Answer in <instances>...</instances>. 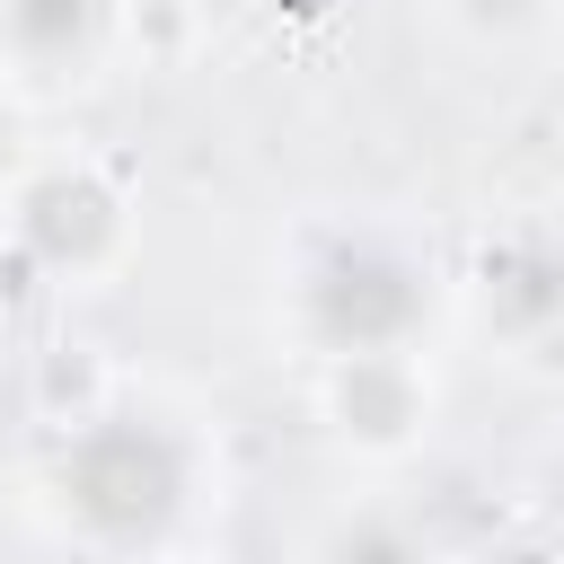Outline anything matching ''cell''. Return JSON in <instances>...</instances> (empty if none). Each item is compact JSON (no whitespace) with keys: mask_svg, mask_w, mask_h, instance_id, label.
I'll return each mask as SVG.
<instances>
[{"mask_svg":"<svg viewBox=\"0 0 564 564\" xmlns=\"http://www.w3.org/2000/svg\"><path fill=\"white\" fill-rule=\"evenodd\" d=\"M115 35V0H0V79H79Z\"/></svg>","mask_w":564,"mask_h":564,"instance_id":"3","label":"cell"},{"mask_svg":"<svg viewBox=\"0 0 564 564\" xmlns=\"http://www.w3.org/2000/svg\"><path fill=\"white\" fill-rule=\"evenodd\" d=\"M0 203H9V229H18L62 282H97V273H115L123 247H132L123 194H115L88 159H35V167H18V185H9Z\"/></svg>","mask_w":564,"mask_h":564,"instance_id":"1","label":"cell"},{"mask_svg":"<svg viewBox=\"0 0 564 564\" xmlns=\"http://www.w3.org/2000/svg\"><path fill=\"white\" fill-rule=\"evenodd\" d=\"M317 397H326V423L370 449V458H397L432 432V379L414 352H352V361H326L317 370Z\"/></svg>","mask_w":564,"mask_h":564,"instance_id":"2","label":"cell"},{"mask_svg":"<svg viewBox=\"0 0 564 564\" xmlns=\"http://www.w3.org/2000/svg\"><path fill=\"white\" fill-rule=\"evenodd\" d=\"M18 167H26V150H18V88L0 79V194L18 185Z\"/></svg>","mask_w":564,"mask_h":564,"instance_id":"4","label":"cell"}]
</instances>
